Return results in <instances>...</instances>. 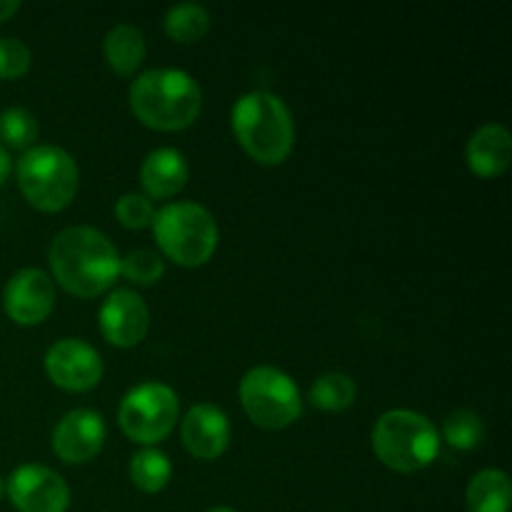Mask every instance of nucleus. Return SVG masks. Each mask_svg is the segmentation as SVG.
<instances>
[{
  "mask_svg": "<svg viewBox=\"0 0 512 512\" xmlns=\"http://www.w3.org/2000/svg\"><path fill=\"white\" fill-rule=\"evenodd\" d=\"M50 268L65 293L98 298L113 288L120 275V255L108 235L88 225H73L55 235L48 250Z\"/></svg>",
  "mask_w": 512,
  "mask_h": 512,
  "instance_id": "f257e3e1",
  "label": "nucleus"
},
{
  "mask_svg": "<svg viewBox=\"0 0 512 512\" xmlns=\"http://www.w3.org/2000/svg\"><path fill=\"white\" fill-rule=\"evenodd\" d=\"M130 110L145 128L175 133L198 120L203 90L185 70L155 68L130 85Z\"/></svg>",
  "mask_w": 512,
  "mask_h": 512,
  "instance_id": "f03ea898",
  "label": "nucleus"
},
{
  "mask_svg": "<svg viewBox=\"0 0 512 512\" xmlns=\"http://www.w3.org/2000/svg\"><path fill=\"white\" fill-rule=\"evenodd\" d=\"M233 133L245 153L260 165H280L295 145V123L288 105L268 90H250L233 105Z\"/></svg>",
  "mask_w": 512,
  "mask_h": 512,
  "instance_id": "7ed1b4c3",
  "label": "nucleus"
},
{
  "mask_svg": "<svg viewBox=\"0 0 512 512\" xmlns=\"http://www.w3.org/2000/svg\"><path fill=\"white\" fill-rule=\"evenodd\" d=\"M373 450L385 468L418 473L440 453V435L425 415L413 410H388L373 428Z\"/></svg>",
  "mask_w": 512,
  "mask_h": 512,
  "instance_id": "20e7f679",
  "label": "nucleus"
},
{
  "mask_svg": "<svg viewBox=\"0 0 512 512\" xmlns=\"http://www.w3.org/2000/svg\"><path fill=\"white\" fill-rule=\"evenodd\" d=\"M153 233L165 258L180 268H200L218 250V223L198 203H170L155 210Z\"/></svg>",
  "mask_w": 512,
  "mask_h": 512,
  "instance_id": "39448f33",
  "label": "nucleus"
},
{
  "mask_svg": "<svg viewBox=\"0 0 512 512\" xmlns=\"http://www.w3.org/2000/svg\"><path fill=\"white\" fill-rule=\"evenodd\" d=\"M23 198L40 213H60L78 195V165L55 145H33L15 165Z\"/></svg>",
  "mask_w": 512,
  "mask_h": 512,
  "instance_id": "423d86ee",
  "label": "nucleus"
},
{
  "mask_svg": "<svg viewBox=\"0 0 512 512\" xmlns=\"http://www.w3.org/2000/svg\"><path fill=\"white\" fill-rule=\"evenodd\" d=\"M240 405L258 428L283 430L303 415V398L288 373L270 365L248 370L240 380Z\"/></svg>",
  "mask_w": 512,
  "mask_h": 512,
  "instance_id": "0eeeda50",
  "label": "nucleus"
},
{
  "mask_svg": "<svg viewBox=\"0 0 512 512\" xmlns=\"http://www.w3.org/2000/svg\"><path fill=\"white\" fill-rule=\"evenodd\" d=\"M178 410V395L173 388L163 383H143L125 393L118 410V423L133 443L153 448L173 433Z\"/></svg>",
  "mask_w": 512,
  "mask_h": 512,
  "instance_id": "6e6552de",
  "label": "nucleus"
},
{
  "mask_svg": "<svg viewBox=\"0 0 512 512\" xmlns=\"http://www.w3.org/2000/svg\"><path fill=\"white\" fill-rule=\"evenodd\" d=\"M45 373L50 383L68 393H88L103 378L98 350L80 338H63L45 353Z\"/></svg>",
  "mask_w": 512,
  "mask_h": 512,
  "instance_id": "1a4fd4ad",
  "label": "nucleus"
},
{
  "mask_svg": "<svg viewBox=\"0 0 512 512\" xmlns=\"http://www.w3.org/2000/svg\"><path fill=\"white\" fill-rule=\"evenodd\" d=\"M8 498L18 512H65L70 488L63 475L45 465H20L8 480Z\"/></svg>",
  "mask_w": 512,
  "mask_h": 512,
  "instance_id": "9d476101",
  "label": "nucleus"
},
{
  "mask_svg": "<svg viewBox=\"0 0 512 512\" xmlns=\"http://www.w3.org/2000/svg\"><path fill=\"white\" fill-rule=\"evenodd\" d=\"M3 305L13 323L25 325V328L40 325L55 308L53 280L38 268L18 270L5 285Z\"/></svg>",
  "mask_w": 512,
  "mask_h": 512,
  "instance_id": "9b49d317",
  "label": "nucleus"
},
{
  "mask_svg": "<svg viewBox=\"0 0 512 512\" xmlns=\"http://www.w3.org/2000/svg\"><path fill=\"white\" fill-rule=\"evenodd\" d=\"M100 333L115 348H135L150 328V310L133 290H115L108 295L98 315Z\"/></svg>",
  "mask_w": 512,
  "mask_h": 512,
  "instance_id": "f8f14e48",
  "label": "nucleus"
},
{
  "mask_svg": "<svg viewBox=\"0 0 512 512\" xmlns=\"http://www.w3.org/2000/svg\"><path fill=\"white\" fill-rule=\"evenodd\" d=\"M53 450L63 463L83 465L98 458L105 443V423L95 410H70L53 430Z\"/></svg>",
  "mask_w": 512,
  "mask_h": 512,
  "instance_id": "ddd939ff",
  "label": "nucleus"
},
{
  "mask_svg": "<svg viewBox=\"0 0 512 512\" xmlns=\"http://www.w3.org/2000/svg\"><path fill=\"white\" fill-rule=\"evenodd\" d=\"M185 450L198 460H215L228 450L230 423L228 415L210 403H198L188 410L180 428Z\"/></svg>",
  "mask_w": 512,
  "mask_h": 512,
  "instance_id": "4468645a",
  "label": "nucleus"
},
{
  "mask_svg": "<svg viewBox=\"0 0 512 512\" xmlns=\"http://www.w3.org/2000/svg\"><path fill=\"white\" fill-rule=\"evenodd\" d=\"M512 138L505 125L488 123L473 133L465 148L468 170L478 178H500L510 168Z\"/></svg>",
  "mask_w": 512,
  "mask_h": 512,
  "instance_id": "2eb2a0df",
  "label": "nucleus"
},
{
  "mask_svg": "<svg viewBox=\"0 0 512 512\" xmlns=\"http://www.w3.org/2000/svg\"><path fill=\"white\" fill-rule=\"evenodd\" d=\"M190 178V165L185 155L175 148H158L145 158L140 168L145 198L165 200L178 195Z\"/></svg>",
  "mask_w": 512,
  "mask_h": 512,
  "instance_id": "dca6fc26",
  "label": "nucleus"
},
{
  "mask_svg": "<svg viewBox=\"0 0 512 512\" xmlns=\"http://www.w3.org/2000/svg\"><path fill=\"white\" fill-rule=\"evenodd\" d=\"M103 55L105 63L113 73L133 75L135 70L143 65L145 60V38L138 28L133 25H115L113 30H108L103 43Z\"/></svg>",
  "mask_w": 512,
  "mask_h": 512,
  "instance_id": "f3484780",
  "label": "nucleus"
},
{
  "mask_svg": "<svg viewBox=\"0 0 512 512\" xmlns=\"http://www.w3.org/2000/svg\"><path fill=\"white\" fill-rule=\"evenodd\" d=\"M470 512H510V478L503 470H480L465 490Z\"/></svg>",
  "mask_w": 512,
  "mask_h": 512,
  "instance_id": "a211bd4d",
  "label": "nucleus"
},
{
  "mask_svg": "<svg viewBox=\"0 0 512 512\" xmlns=\"http://www.w3.org/2000/svg\"><path fill=\"white\" fill-rule=\"evenodd\" d=\"M170 475H173V465L168 455L155 448L138 450L130 460V480L140 493H160L170 483Z\"/></svg>",
  "mask_w": 512,
  "mask_h": 512,
  "instance_id": "6ab92c4d",
  "label": "nucleus"
},
{
  "mask_svg": "<svg viewBox=\"0 0 512 512\" xmlns=\"http://www.w3.org/2000/svg\"><path fill=\"white\" fill-rule=\"evenodd\" d=\"M358 398V385L345 373H325L310 388V403L325 413H343Z\"/></svg>",
  "mask_w": 512,
  "mask_h": 512,
  "instance_id": "aec40b11",
  "label": "nucleus"
},
{
  "mask_svg": "<svg viewBox=\"0 0 512 512\" xmlns=\"http://www.w3.org/2000/svg\"><path fill=\"white\" fill-rule=\"evenodd\" d=\"M210 30V15L203 5L198 3H183L175 5L165 13V33L173 38L175 43H198L208 35Z\"/></svg>",
  "mask_w": 512,
  "mask_h": 512,
  "instance_id": "412c9836",
  "label": "nucleus"
},
{
  "mask_svg": "<svg viewBox=\"0 0 512 512\" xmlns=\"http://www.w3.org/2000/svg\"><path fill=\"white\" fill-rule=\"evenodd\" d=\"M38 138V123L25 108H8L0 115V140L8 148L30 150Z\"/></svg>",
  "mask_w": 512,
  "mask_h": 512,
  "instance_id": "4be33fe9",
  "label": "nucleus"
},
{
  "mask_svg": "<svg viewBox=\"0 0 512 512\" xmlns=\"http://www.w3.org/2000/svg\"><path fill=\"white\" fill-rule=\"evenodd\" d=\"M445 440L453 445L455 450H475L485 438V425L470 410H458V413L448 415L443 428Z\"/></svg>",
  "mask_w": 512,
  "mask_h": 512,
  "instance_id": "5701e85b",
  "label": "nucleus"
},
{
  "mask_svg": "<svg viewBox=\"0 0 512 512\" xmlns=\"http://www.w3.org/2000/svg\"><path fill=\"white\" fill-rule=\"evenodd\" d=\"M120 275L135 285H155L165 275V260L153 250H133L120 258Z\"/></svg>",
  "mask_w": 512,
  "mask_h": 512,
  "instance_id": "b1692460",
  "label": "nucleus"
},
{
  "mask_svg": "<svg viewBox=\"0 0 512 512\" xmlns=\"http://www.w3.org/2000/svg\"><path fill=\"white\" fill-rule=\"evenodd\" d=\"M115 215H118L120 225L128 230H145L153 225L155 208L150 198L140 193H125L123 198L115 203Z\"/></svg>",
  "mask_w": 512,
  "mask_h": 512,
  "instance_id": "393cba45",
  "label": "nucleus"
},
{
  "mask_svg": "<svg viewBox=\"0 0 512 512\" xmlns=\"http://www.w3.org/2000/svg\"><path fill=\"white\" fill-rule=\"evenodd\" d=\"M33 65V53L18 38H0V78L18 80Z\"/></svg>",
  "mask_w": 512,
  "mask_h": 512,
  "instance_id": "a878e982",
  "label": "nucleus"
},
{
  "mask_svg": "<svg viewBox=\"0 0 512 512\" xmlns=\"http://www.w3.org/2000/svg\"><path fill=\"white\" fill-rule=\"evenodd\" d=\"M20 10L18 0H0V23H5L8 18H13Z\"/></svg>",
  "mask_w": 512,
  "mask_h": 512,
  "instance_id": "bb28decb",
  "label": "nucleus"
},
{
  "mask_svg": "<svg viewBox=\"0 0 512 512\" xmlns=\"http://www.w3.org/2000/svg\"><path fill=\"white\" fill-rule=\"evenodd\" d=\"M10 170H13V163H10V155L5 153L3 148H0V185H3L5 180H8Z\"/></svg>",
  "mask_w": 512,
  "mask_h": 512,
  "instance_id": "cd10ccee",
  "label": "nucleus"
},
{
  "mask_svg": "<svg viewBox=\"0 0 512 512\" xmlns=\"http://www.w3.org/2000/svg\"><path fill=\"white\" fill-rule=\"evenodd\" d=\"M208 512H238V510H233V508H225V505H220V508H210Z\"/></svg>",
  "mask_w": 512,
  "mask_h": 512,
  "instance_id": "c85d7f7f",
  "label": "nucleus"
},
{
  "mask_svg": "<svg viewBox=\"0 0 512 512\" xmlns=\"http://www.w3.org/2000/svg\"><path fill=\"white\" fill-rule=\"evenodd\" d=\"M3 493H5V488H3V480H0V498H3Z\"/></svg>",
  "mask_w": 512,
  "mask_h": 512,
  "instance_id": "c756f323",
  "label": "nucleus"
}]
</instances>
